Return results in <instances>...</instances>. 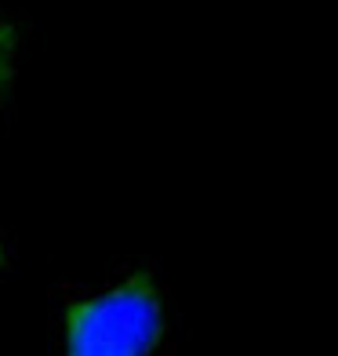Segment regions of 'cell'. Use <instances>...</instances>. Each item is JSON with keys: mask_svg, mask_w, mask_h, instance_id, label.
Instances as JSON below:
<instances>
[{"mask_svg": "<svg viewBox=\"0 0 338 356\" xmlns=\"http://www.w3.org/2000/svg\"><path fill=\"white\" fill-rule=\"evenodd\" d=\"M0 262H4V244H0Z\"/></svg>", "mask_w": 338, "mask_h": 356, "instance_id": "cell-3", "label": "cell"}, {"mask_svg": "<svg viewBox=\"0 0 338 356\" xmlns=\"http://www.w3.org/2000/svg\"><path fill=\"white\" fill-rule=\"evenodd\" d=\"M164 323L160 287L135 273L66 305V356H156Z\"/></svg>", "mask_w": 338, "mask_h": 356, "instance_id": "cell-1", "label": "cell"}, {"mask_svg": "<svg viewBox=\"0 0 338 356\" xmlns=\"http://www.w3.org/2000/svg\"><path fill=\"white\" fill-rule=\"evenodd\" d=\"M19 47H22V33H19V26L0 22V99L8 95V84H11V76H15Z\"/></svg>", "mask_w": 338, "mask_h": 356, "instance_id": "cell-2", "label": "cell"}]
</instances>
